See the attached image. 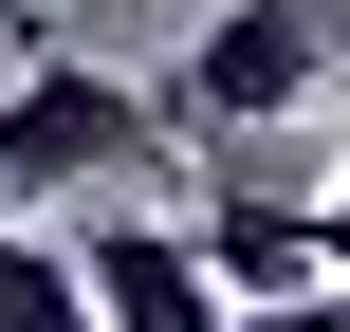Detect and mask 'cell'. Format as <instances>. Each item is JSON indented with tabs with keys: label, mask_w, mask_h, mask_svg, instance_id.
<instances>
[{
	"label": "cell",
	"mask_w": 350,
	"mask_h": 332,
	"mask_svg": "<svg viewBox=\"0 0 350 332\" xmlns=\"http://www.w3.org/2000/svg\"><path fill=\"white\" fill-rule=\"evenodd\" d=\"M166 92H129V74H92L74 37L55 55H18V92H0V203H74V185H129V166H166Z\"/></svg>",
	"instance_id": "6da1fadb"
},
{
	"label": "cell",
	"mask_w": 350,
	"mask_h": 332,
	"mask_svg": "<svg viewBox=\"0 0 350 332\" xmlns=\"http://www.w3.org/2000/svg\"><path fill=\"white\" fill-rule=\"evenodd\" d=\"M203 259H221L240 296H314V277H350V259H332V203H295V185H258V166L203 203Z\"/></svg>",
	"instance_id": "277c9868"
},
{
	"label": "cell",
	"mask_w": 350,
	"mask_h": 332,
	"mask_svg": "<svg viewBox=\"0 0 350 332\" xmlns=\"http://www.w3.org/2000/svg\"><path fill=\"white\" fill-rule=\"evenodd\" d=\"M332 259H350V185H332Z\"/></svg>",
	"instance_id": "52a82bcc"
},
{
	"label": "cell",
	"mask_w": 350,
	"mask_h": 332,
	"mask_svg": "<svg viewBox=\"0 0 350 332\" xmlns=\"http://www.w3.org/2000/svg\"><path fill=\"white\" fill-rule=\"evenodd\" d=\"M240 332H350V277H314V296H240Z\"/></svg>",
	"instance_id": "8992f818"
},
{
	"label": "cell",
	"mask_w": 350,
	"mask_h": 332,
	"mask_svg": "<svg viewBox=\"0 0 350 332\" xmlns=\"http://www.w3.org/2000/svg\"><path fill=\"white\" fill-rule=\"evenodd\" d=\"M0 332H111L92 314V259L37 240V222H0Z\"/></svg>",
	"instance_id": "5b68a950"
},
{
	"label": "cell",
	"mask_w": 350,
	"mask_h": 332,
	"mask_svg": "<svg viewBox=\"0 0 350 332\" xmlns=\"http://www.w3.org/2000/svg\"><path fill=\"white\" fill-rule=\"evenodd\" d=\"M74 259H92V314H111V332H240V277L203 259V222H129V203L92 185Z\"/></svg>",
	"instance_id": "3957f363"
},
{
	"label": "cell",
	"mask_w": 350,
	"mask_h": 332,
	"mask_svg": "<svg viewBox=\"0 0 350 332\" xmlns=\"http://www.w3.org/2000/svg\"><path fill=\"white\" fill-rule=\"evenodd\" d=\"M350 74V0H203V37H185V74H166V111L185 129H221V148H258L277 111H314Z\"/></svg>",
	"instance_id": "7a4b0ae2"
}]
</instances>
